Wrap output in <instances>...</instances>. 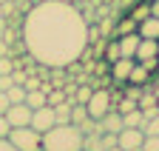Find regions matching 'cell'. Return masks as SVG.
Listing matches in <instances>:
<instances>
[{
	"instance_id": "obj_33",
	"label": "cell",
	"mask_w": 159,
	"mask_h": 151,
	"mask_svg": "<svg viewBox=\"0 0 159 151\" xmlns=\"http://www.w3.org/2000/svg\"><path fill=\"white\" fill-rule=\"evenodd\" d=\"M3 31H6V20H0V37H3Z\"/></svg>"
},
{
	"instance_id": "obj_28",
	"label": "cell",
	"mask_w": 159,
	"mask_h": 151,
	"mask_svg": "<svg viewBox=\"0 0 159 151\" xmlns=\"http://www.w3.org/2000/svg\"><path fill=\"white\" fill-rule=\"evenodd\" d=\"M11 106V100H9V94L6 91H0V114H6V108Z\"/></svg>"
},
{
	"instance_id": "obj_19",
	"label": "cell",
	"mask_w": 159,
	"mask_h": 151,
	"mask_svg": "<svg viewBox=\"0 0 159 151\" xmlns=\"http://www.w3.org/2000/svg\"><path fill=\"white\" fill-rule=\"evenodd\" d=\"M85 117H91V114H88V108H85V106H80V103H74V106H71V123L80 125Z\"/></svg>"
},
{
	"instance_id": "obj_27",
	"label": "cell",
	"mask_w": 159,
	"mask_h": 151,
	"mask_svg": "<svg viewBox=\"0 0 159 151\" xmlns=\"http://www.w3.org/2000/svg\"><path fill=\"white\" fill-rule=\"evenodd\" d=\"M9 131H11V125H9L6 114H0V137H9Z\"/></svg>"
},
{
	"instance_id": "obj_14",
	"label": "cell",
	"mask_w": 159,
	"mask_h": 151,
	"mask_svg": "<svg viewBox=\"0 0 159 151\" xmlns=\"http://www.w3.org/2000/svg\"><path fill=\"white\" fill-rule=\"evenodd\" d=\"M46 103H48V94H46L43 88L26 91V106H29V108H40V106H46Z\"/></svg>"
},
{
	"instance_id": "obj_11",
	"label": "cell",
	"mask_w": 159,
	"mask_h": 151,
	"mask_svg": "<svg viewBox=\"0 0 159 151\" xmlns=\"http://www.w3.org/2000/svg\"><path fill=\"white\" fill-rule=\"evenodd\" d=\"M99 128L111 131V134H119V128H122V114H119L116 108H111L105 117H99Z\"/></svg>"
},
{
	"instance_id": "obj_25",
	"label": "cell",
	"mask_w": 159,
	"mask_h": 151,
	"mask_svg": "<svg viewBox=\"0 0 159 151\" xmlns=\"http://www.w3.org/2000/svg\"><path fill=\"white\" fill-rule=\"evenodd\" d=\"M142 94H145V86H134V83H131V86L125 88V97H134V100H139Z\"/></svg>"
},
{
	"instance_id": "obj_34",
	"label": "cell",
	"mask_w": 159,
	"mask_h": 151,
	"mask_svg": "<svg viewBox=\"0 0 159 151\" xmlns=\"http://www.w3.org/2000/svg\"><path fill=\"white\" fill-rule=\"evenodd\" d=\"M3 17H6V14H3V3H0V20H3Z\"/></svg>"
},
{
	"instance_id": "obj_29",
	"label": "cell",
	"mask_w": 159,
	"mask_h": 151,
	"mask_svg": "<svg viewBox=\"0 0 159 151\" xmlns=\"http://www.w3.org/2000/svg\"><path fill=\"white\" fill-rule=\"evenodd\" d=\"M40 83H43V80H40V77H26V91H31V88H40Z\"/></svg>"
},
{
	"instance_id": "obj_22",
	"label": "cell",
	"mask_w": 159,
	"mask_h": 151,
	"mask_svg": "<svg viewBox=\"0 0 159 151\" xmlns=\"http://www.w3.org/2000/svg\"><path fill=\"white\" fill-rule=\"evenodd\" d=\"M142 131H145V134H153V137H159V114H156V117H151V120H145Z\"/></svg>"
},
{
	"instance_id": "obj_5",
	"label": "cell",
	"mask_w": 159,
	"mask_h": 151,
	"mask_svg": "<svg viewBox=\"0 0 159 151\" xmlns=\"http://www.w3.org/2000/svg\"><path fill=\"white\" fill-rule=\"evenodd\" d=\"M142 140H145V131L142 128H128L122 125L116 134V145L122 151H134V148H142Z\"/></svg>"
},
{
	"instance_id": "obj_10",
	"label": "cell",
	"mask_w": 159,
	"mask_h": 151,
	"mask_svg": "<svg viewBox=\"0 0 159 151\" xmlns=\"http://www.w3.org/2000/svg\"><path fill=\"white\" fill-rule=\"evenodd\" d=\"M119 51H122V57H136V46H139V34L136 31H128V34H119Z\"/></svg>"
},
{
	"instance_id": "obj_20",
	"label": "cell",
	"mask_w": 159,
	"mask_h": 151,
	"mask_svg": "<svg viewBox=\"0 0 159 151\" xmlns=\"http://www.w3.org/2000/svg\"><path fill=\"white\" fill-rule=\"evenodd\" d=\"M148 14H151V3H145V0H142L139 6H134V12H131V17H134L136 23H139V20H145Z\"/></svg>"
},
{
	"instance_id": "obj_30",
	"label": "cell",
	"mask_w": 159,
	"mask_h": 151,
	"mask_svg": "<svg viewBox=\"0 0 159 151\" xmlns=\"http://www.w3.org/2000/svg\"><path fill=\"white\" fill-rule=\"evenodd\" d=\"M0 151H17V148L9 143V137H0Z\"/></svg>"
},
{
	"instance_id": "obj_38",
	"label": "cell",
	"mask_w": 159,
	"mask_h": 151,
	"mask_svg": "<svg viewBox=\"0 0 159 151\" xmlns=\"http://www.w3.org/2000/svg\"><path fill=\"white\" fill-rule=\"evenodd\" d=\"M156 74H159V68H156Z\"/></svg>"
},
{
	"instance_id": "obj_12",
	"label": "cell",
	"mask_w": 159,
	"mask_h": 151,
	"mask_svg": "<svg viewBox=\"0 0 159 151\" xmlns=\"http://www.w3.org/2000/svg\"><path fill=\"white\" fill-rule=\"evenodd\" d=\"M156 49H159V40H151V37H139V46H136V57H134V60H148V57H156Z\"/></svg>"
},
{
	"instance_id": "obj_9",
	"label": "cell",
	"mask_w": 159,
	"mask_h": 151,
	"mask_svg": "<svg viewBox=\"0 0 159 151\" xmlns=\"http://www.w3.org/2000/svg\"><path fill=\"white\" fill-rule=\"evenodd\" d=\"M136 34L139 37H151V40H159V17L148 14L145 20L136 23Z\"/></svg>"
},
{
	"instance_id": "obj_2",
	"label": "cell",
	"mask_w": 159,
	"mask_h": 151,
	"mask_svg": "<svg viewBox=\"0 0 159 151\" xmlns=\"http://www.w3.org/2000/svg\"><path fill=\"white\" fill-rule=\"evenodd\" d=\"M43 151H83V131L74 123H57L43 131Z\"/></svg>"
},
{
	"instance_id": "obj_1",
	"label": "cell",
	"mask_w": 159,
	"mask_h": 151,
	"mask_svg": "<svg viewBox=\"0 0 159 151\" xmlns=\"http://www.w3.org/2000/svg\"><path fill=\"white\" fill-rule=\"evenodd\" d=\"M29 57L43 68H68L88 49V23L83 12L66 0L34 3L20 26Z\"/></svg>"
},
{
	"instance_id": "obj_31",
	"label": "cell",
	"mask_w": 159,
	"mask_h": 151,
	"mask_svg": "<svg viewBox=\"0 0 159 151\" xmlns=\"http://www.w3.org/2000/svg\"><path fill=\"white\" fill-rule=\"evenodd\" d=\"M3 54H9V43H6V37H0V57Z\"/></svg>"
},
{
	"instance_id": "obj_23",
	"label": "cell",
	"mask_w": 159,
	"mask_h": 151,
	"mask_svg": "<svg viewBox=\"0 0 159 151\" xmlns=\"http://www.w3.org/2000/svg\"><path fill=\"white\" fill-rule=\"evenodd\" d=\"M66 97H68L66 88H63V91H60V88H51V91H48V106H60Z\"/></svg>"
},
{
	"instance_id": "obj_36",
	"label": "cell",
	"mask_w": 159,
	"mask_h": 151,
	"mask_svg": "<svg viewBox=\"0 0 159 151\" xmlns=\"http://www.w3.org/2000/svg\"><path fill=\"white\" fill-rule=\"evenodd\" d=\"M145 3H153V0H145Z\"/></svg>"
},
{
	"instance_id": "obj_24",
	"label": "cell",
	"mask_w": 159,
	"mask_h": 151,
	"mask_svg": "<svg viewBox=\"0 0 159 151\" xmlns=\"http://www.w3.org/2000/svg\"><path fill=\"white\" fill-rule=\"evenodd\" d=\"M14 71V57L11 54H3L0 57V74H11Z\"/></svg>"
},
{
	"instance_id": "obj_3",
	"label": "cell",
	"mask_w": 159,
	"mask_h": 151,
	"mask_svg": "<svg viewBox=\"0 0 159 151\" xmlns=\"http://www.w3.org/2000/svg\"><path fill=\"white\" fill-rule=\"evenodd\" d=\"M9 143L17 151H40L43 148V134L37 128H31V125H20V128L9 131Z\"/></svg>"
},
{
	"instance_id": "obj_41",
	"label": "cell",
	"mask_w": 159,
	"mask_h": 151,
	"mask_svg": "<svg viewBox=\"0 0 159 151\" xmlns=\"http://www.w3.org/2000/svg\"><path fill=\"white\" fill-rule=\"evenodd\" d=\"M83 151H85V148H83Z\"/></svg>"
},
{
	"instance_id": "obj_4",
	"label": "cell",
	"mask_w": 159,
	"mask_h": 151,
	"mask_svg": "<svg viewBox=\"0 0 159 151\" xmlns=\"http://www.w3.org/2000/svg\"><path fill=\"white\" fill-rule=\"evenodd\" d=\"M85 108H88V114H91L94 120H99V117H105L108 111L114 108V100H111V91H105V88H94V94L88 97Z\"/></svg>"
},
{
	"instance_id": "obj_13",
	"label": "cell",
	"mask_w": 159,
	"mask_h": 151,
	"mask_svg": "<svg viewBox=\"0 0 159 151\" xmlns=\"http://www.w3.org/2000/svg\"><path fill=\"white\" fill-rule=\"evenodd\" d=\"M128 83H134V86H145V83H151V71H148L142 63H134V68H131V74H128Z\"/></svg>"
},
{
	"instance_id": "obj_39",
	"label": "cell",
	"mask_w": 159,
	"mask_h": 151,
	"mask_svg": "<svg viewBox=\"0 0 159 151\" xmlns=\"http://www.w3.org/2000/svg\"><path fill=\"white\" fill-rule=\"evenodd\" d=\"M40 151H43V148H40Z\"/></svg>"
},
{
	"instance_id": "obj_37",
	"label": "cell",
	"mask_w": 159,
	"mask_h": 151,
	"mask_svg": "<svg viewBox=\"0 0 159 151\" xmlns=\"http://www.w3.org/2000/svg\"><path fill=\"white\" fill-rule=\"evenodd\" d=\"M156 57H159V49H156Z\"/></svg>"
},
{
	"instance_id": "obj_21",
	"label": "cell",
	"mask_w": 159,
	"mask_h": 151,
	"mask_svg": "<svg viewBox=\"0 0 159 151\" xmlns=\"http://www.w3.org/2000/svg\"><path fill=\"white\" fill-rule=\"evenodd\" d=\"M128 31H136V20H134V17H128V20H122V23H119L114 37H119V34H128Z\"/></svg>"
},
{
	"instance_id": "obj_17",
	"label": "cell",
	"mask_w": 159,
	"mask_h": 151,
	"mask_svg": "<svg viewBox=\"0 0 159 151\" xmlns=\"http://www.w3.org/2000/svg\"><path fill=\"white\" fill-rule=\"evenodd\" d=\"M119 57H122V51H119V40L114 37V40H108V43H105V63L111 66V63H114V60H119Z\"/></svg>"
},
{
	"instance_id": "obj_18",
	"label": "cell",
	"mask_w": 159,
	"mask_h": 151,
	"mask_svg": "<svg viewBox=\"0 0 159 151\" xmlns=\"http://www.w3.org/2000/svg\"><path fill=\"white\" fill-rule=\"evenodd\" d=\"M91 94H94V86H77V91H74V103H80V106H85Z\"/></svg>"
},
{
	"instance_id": "obj_40",
	"label": "cell",
	"mask_w": 159,
	"mask_h": 151,
	"mask_svg": "<svg viewBox=\"0 0 159 151\" xmlns=\"http://www.w3.org/2000/svg\"><path fill=\"white\" fill-rule=\"evenodd\" d=\"M156 108H159V106H156Z\"/></svg>"
},
{
	"instance_id": "obj_16",
	"label": "cell",
	"mask_w": 159,
	"mask_h": 151,
	"mask_svg": "<svg viewBox=\"0 0 159 151\" xmlns=\"http://www.w3.org/2000/svg\"><path fill=\"white\" fill-rule=\"evenodd\" d=\"M114 108L119 111V114H128V111L139 108V100H134V97H116L114 100Z\"/></svg>"
},
{
	"instance_id": "obj_7",
	"label": "cell",
	"mask_w": 159,
	"mask_h": 151,
	"mask_svg": "<svg viewBox=\"0 0 159 151\" xmlns=\"http://www.w3.org/2000/svg\"><path fill=\"white\" fill-rule=\"evenodd\" d=\"M51 125H57V117H54V108L48 103L31 111V128H37L40 134H43V131H48Z\"/></svg>"
},
{
	"instance_id": "obj_32",
	"label": "cell",
	"mask_w": 159,
	"mask_h": 151,
	"mask_svg": "<svg viewBox=\"0 0 159 151\" xmlns=\"http://www.w3.org/2000/svg\"><path fill=\"white\" fill-rule=\"evenodd\" d=\"M151 14L159 17V0H153V3H151Z\"/></svg>"
},
{
	"instance_id": "obj_8",
	"label": "cell",
	"mask_w": 159,
	"mask_h": 151,
	"mask_svg": "<svg viewBox=\"0 0 159 151\" xmlns=\"http://www.w3.org/2000/svg\"><path fill=\"white\" fill-rule=\"evenodd\" d=\"M134 63H136V60H131V57L114 60V63H111V80H114V83H128V74H131Z\"/></svg>"
},
{
	"instance_id": "obj_35",
	"label": "cell",
	"mask_w": 159,
	"mask_h": 151,
	"mask_svg": "<svg viewBox=\"0 0 159 151\" xmlns=\"http://www.w3.org/2000/svg\"><path fill=\"white\" fill-rule=\"evenodd\" d=\"M108 151H122V148H119V145H114V148H108Z\"/></svg>"
},
{
	"instance_id": "obj_6",
	"label": "cell",
	"mask_w": 159,
	"mask_h": 151,
	"mask_svg": "<svg viewBox=\"0 0 159 151\" xmlns=\"http://www.w3.org/2000/svg\"><path fill=\"white\" fill-rule=\"evenodd\" d=\"M31 111H34V108H29L26 103H11V106L6 108V120H9V125H11V128L31 125Z\"/></svg>"
},
{
	"instance_id": "obj_15",
	"label": "cell",
	"mask_w": 159,
	"mask_h": 151,
	"mask_svg": "<svg viewBox=\"0 0 159 151\" xmlns=\"http://www.w3.org/2000/svg\"><path fill=\"white\" fill-rule=\"evenodd\" d=\"M122 125H128V128H142L145 125L142 108H134V111H128V114H122Z\"/></svg>"
},
{
	"instance_id": "obj_26",
	"label": "cell",
	"mask_w": 159,
	"mask_h": 151,
	"mask_svg": "<svg viewBox=\"0 0 159 151\" xmlns=\"http://www.w3.org/2000/svg\"><path fill=\"white\" fill-rule=\"evenodd\" d=\"M136 63H142V66H145V68H148L151 74H153V71L159 68V57H148V60H136Z\"/></svg>"
}]
</instances>
